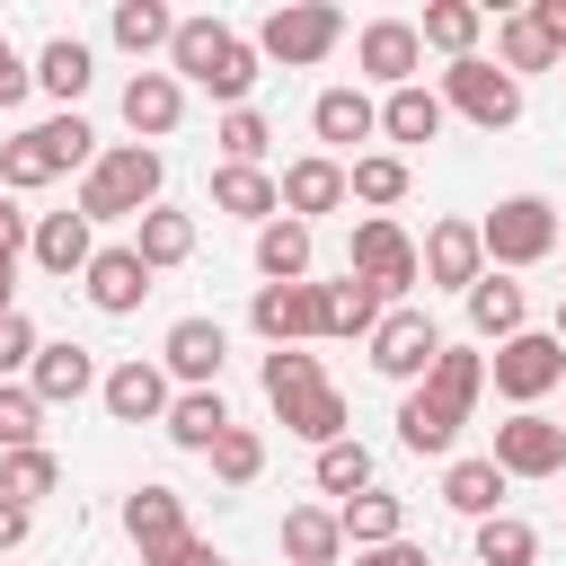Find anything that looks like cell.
Here are the masks:
<instances>
[{
    "label": "cell",
    "instance_id": "1",
    "mask_svg": "<svg viewBox=\"0 0 566 566\" xmlns=\"http://www.w3.org/2000/svg\"><path fill=\"white\" fill-rule=\"evenodd\" d=\"M478 389H486V354L442 345L433 371L398 398V442H407V451H451L460 424H469V407H478Z\"/></svg>",
    "mask_w": 566,
    "mask_h": 566
},
{
    "label": "cell",
    "instance_id": "2",
    "mask_svg": "<svg viewBox=\"0 0 566 566\" xmlns=\"http://www.w3.org/2000/svg\"><path fill=\"white\" fill-rule=\"evenodd\" d=\"M168 80H177V88H203V97H221V106H248V88H256V44H248L239 27H221V18H177V35H168Z\"/></svg>",
    "mask_w": 566,
    "mask_h": 566
},
{
    "label": "cell",
    "instance_id": "3",
    "mask_svg": "<svg viewBox=\"0 0 566 566\" xmlns=\"http://www.w3.org/2000/svg\"><path fill=\"white\" fill-rule=\"evenodd\" d=\"M159 186H168V159L159 150H142V142H106L97 159H88V177H80V221L97 230V221H142L150 203H159Z\"/></svg>",
    "mask_w": 566,
    "mask_h": 566
},
{
    "label": "cell",
    "instance_id": "4",
    "mask_svg": "<svg viewBox=\"0 0 566 566\" xmlns=\"http://www.w3.org/2000/svg\"><path fill=\"white\" fill-rule=\"evenodd\" d=\"M88 159H97V133L80 115H44L18 142H0V195H35V186H53V177H71Z\"/></svg>",
    "mask_w": 566,
    "mask_h": 566
},
{
    "label": "cell",
    "instance_id": "5",
    "mask_svg": "<svg viewBox=\"0 0 566 566\" xmlns=\"http://www.w3.org/2000/svg\"><path fill=\"white\" fill-rule=\"evenodd\" d=\"M256 62H283V71H310V62H327L336 44H345V9L336 0H283V9H265L256 18Z\"/></svg>",
    "mask_w": 566,
    "mask_h": 566
},
{
    "label": "cell",
    "instance_id": "6",
    "mask_svg": "<svg viewBox=\"0 0 566 566\" xmlns=\"http://www.w3.org/2000/svg\"><path fill=\"white\" fill-rule=\"evenodd\" d=\"M557 239H566V230H557V203H548V195H504V203L478 221L486 274H495V265H504V274H513V265H539V256H557Z\"/></svg>",
    "mask_w": 566,
    "mask_h": 566
},
{
    "label": "cell",
    "instance_id": "7",
    "mask_svg": "<svg viewBox=\"0 0 566 566\" xmlns=\"http://www.w3.org/2000/svg\"><path fill=\"white\" fill-rule=\"evenodd\" d=\"M345 274L354 283H371L380 301H407L416 283H424V265H416V239L389 221V212H371V221H354V248H345Z\"/></svg>",
    "mask_w": 566,
    "mask_h": 566
},
{
    "label": "cell",
    "instance_id": "8",
    "mask_svg": "<svg viewBox=\"0 0 566 566\" xmlns=\"http://www.w3.org/2000/svg\"><path fill=\"white\" fill-rule=\"evenodd\" d=\"M442 115H469L478 133H504V124H522V80H504L486 53H469V62H451L442 71Z\"/></svg>",
    "mask_w": 566,
    "mask_h": 566
},
{
    "label": "cell",
    "instance_id": "9",
    "mask_svg": "<svg viewBox=\"0 0 566 566\" xmlns=\"http://www.w3.org/2000/svg\"><path fill=\"white\" fill-rule=\"evenodd\" d=\"M486 380H495L513 407H539L548 389H566V345H557L548 327H522V336H504V345L486 354Z\"/></svg>",
    "mask_w": 566,
    "mask_h": 566
},
{
    "label": "cell",
    "instance_id": "10",
    "mask_svg": "<svg viewBox=\"0 0 566 566\" xmlns=\"http://www.w3.org/2000/svg\"><path fill=\"white\" fill-rule=\"evenodd\" d=\"M363 345H371V371H380V380H424V371H433V354H442L451 336H442L416 301H398V310H380V327H371Z\"/></svg>",
    "mask_w": 566,
    "mask_h": 566
},
{
    "label": "cell",
    "instance_id": "11",
    "mask_svg": "<svg viewBox=\"0 0 566 566\" xmlns=\"http://www.w3.org/2000/svg\"><path fill=\"white\" fill-rule=\"evenodd\" d=\"M504 478H557L566 469V424H548L539 407H513L504 424H495V451H486Z\"/></svg>",
    "mask_w": 566,
    "mask_h": 566
},
{
    "label": "cell",
    "instance_id": "12",
    "mask_svg": "<svg viewBox=\"0 0 566 566\" xmlns=\"http://www.w3.org/2000/svg\"><path fill=\"white\" fill-rule=\"evenodd\" d=\"M124 539L142 548V566H168L195 531H186V495L177 486H133L124 495Z\"/></svg>",
    "mask_w": 566,
    "mask_h": 566
},
{
    "label": "cell",
    "instance_id": "13",
    "mask_svg": "<svg viewBox=\"0 0 566 566\" xmlns=\"http://www.w3.org/2000/svg\"><path fill=\"white\" fill-rule=\"evenodd\" d=\"M221 363H230V327L221 318H177L159 336V371L186 380V389H221Z\"/></svg>",
    "mask_w": 566,
    "mask_h": 566
},
{
    "label": "cell",
    "instance_id": "14",
    "mask_svg": "<svg viewBox=\"0 0 566 566\" xmlns=\"http://www.w3.org/2000/svg\"><path fill=\"white\" fill-rule=\"evenodd\" d=\"M354 62H363V80H380V88H416V71H424L416 18H371V27L354 35Z\"/></svg>",
    "mask_w": 566,
    "mask_h": 566
},
{
    "label": "cell",
    "instance_id": "15",
    "mask_svg": "<svg viewBox=\"0 0 566 566\" xmlns=\"http://www.w3.org/2000/svg\"><path fill=\"white\" fill-rule=\"evenodd\" d=\"M97 407H106L115 424H159V416H168V371L133 354V363L97 371Z\"/></svg>",
    "mask_w": 566,
    "mask_h": 566
},
{
    "label": "cell",
    "instance_id": "16",
    "mask_svg": "<svg viewBox=\"0 0 566 566\" xmlns=\"http://www.w3.org/2000/svg\"><path fill=\"white\" fill-rule=\"evenodd\" d=\"M416 265H424V283H442V292H469V283L486 274L478 221H433V230H424V248H416Z\"/></svg>",
    "mask_w": 566,
    "mask_h": 566
},
{
    "label": "cell",
    "instance_id": "17",
    "mask_svg": "<svg viewBox=\"0 0 566 566\" xmlns=\"http://www.w3.org/2000/svg\"><path fill=\"white\" fill-rule=\"evenodd\" d=\"M248 327H256L265 345H301V336H318V283H256Z\"/></svg>",
    "mask_w": 566,
    "mask_h": 566
},
{
    "label": "cell",
    "instance_id": "18",
    "mask_svg": "<svg viewBox=\"0 0 566 566\" xmlns=\"http://www.w3.org/2000/svg\"><path fill=\"white\" fill-rule=\"evenodd\" d=\"M274 203H283L292 221H318V212H336V203H345V159H327V150L292 159V168L274 177Z\"/></svg>",
    "mask_w": 566,
    "mask_h": 566
},
{
    "label": "cell",
    "instance_id": "19",
    "mask_svg": "<svg viewBox=\"0 0 566 566\" xmlns=\"http://www.w3.org/2000/svg\"><path fill=\"white\" fill-rule=\"evenodd\" d=\"M27 389H35V407H80V398L97 389V354H88V345H35Z\"/></svg>",
    "mask_w": 566,
    "mask_h": 566
},
{
    "label": "cell",
    "instance_id": "20",
    "mask_svg": "<svg viewBox=\"0 0 566 566\" xmlns=\"http://www.w3.org/2000/svg\"><path fill=\"white\" fill-rule=\"evenodd\" d=\"M177 115H186V88L168 80V71H133L124 80V124H133V142L150 150V142H168L177 133Z\"/></svg>",
    "mask_w": 566,
    "mask_h": 566
},
{
    "label": "cell",
    "instance_id": "21",
    "mask_svg": "<svg viewBox=\"0 0 566 566\" xmlns=\"http://www.w3.org/2000/svg\"><path fill=\"white\" fill-rule=\"evenodd\" d=\"M80 292H88V310L124 318V310H142V292H150V265H142L133 248H97V256H88V274H80Z\"/></svg>",
    "mask_w": 566,
    "mask_h": 566
},
{
    "label": "cell",
    "instance_id": "22",
    "mask_svg": "<svg viewBox=\"0 0 566 566\" xmlns=\"http://www.w3.org/2000/svg\"><path fill=\"white\" fill-rule=\"evenodd\" d=\"M274 416H283V433H301L310 451H327V442H345V389H336V380H310V389H283V398H274Z\"/></svg>",
    "mask_w": 566,
    "mask_h": 566
},
{
    "label": "cell",
    "instance_id": "23",
    "mask_svg": "<svg viewBox=\"0 0 566 566\" xmlns=\"http://www.w3.org/2000/svg\"><path fill=\"white\" fill-rule=\"evenodd\" d=\"M27 256H35L44 274H62V283H71V274H88V256H97V230H88L80 212H44V221L27 230Z\"/></svg>",
    "mask_w": 566,
    "mask_h": 566
},
{
    "label": "cell",
    "instance_id": "24",
    "mask_svg": "<svg viewBox=\"0 0 566 566\" xmlns=\"http://www.w3.org/2000/svg\"><path fill=\"white\" fill-rule=\"evenodd\" d=\"M310 133H318V142H327V159H336V150H354V142H371V133H380V106H371L363 88H318Z\"/></svg>",
    "mask_w": 566,
    "mask_h": 566
},
{
    "label": "cell",
    "instance_id": "25",
    "mask_svg": "<svg viewBox=\"0 0 566 566\" xmlns=\"http://www.w3.org/2000/svg\"><path fill=\"white\" fill-rule=\"evenodd\" d=\"M159 424H168V442H177V451H212V442H221V433H230L239 416L221 407V389H177Z\"/></svg>",
    "mask_w": 566,
    "mask_h": 566
},
{
    "label": "cell",
    "instance_id": "26",
    "mask_svg": "<svg viewBox=\"0 0 566 566\" xmlns=\"http://www.w3.org/2000/svg\"><path fill=\"white\" fill-rule=\"evenodd\" d=\"M133 256H142L150 274L186 265V256H195V212H168V203H150V212L133 221Z\"/></svg>",
    "mask_w": 566,
    "mask_h": 566
},
{
    "label": "cell",
    "instance_id": "27",
    "mask_svg": "<svg viewBox=\"0 0 566 566\" xmlns=\"http://www.w3.org/2000/svg\"><path fill=\"white\" fill-rule=\"evenodd\" d=\"M460 301H469V327H478L486 345L522 336V310H531V301H522V283H513V274H478V283H469Z\"/></svg>",
    "mask_w": 566,
    "mask_h": 566
},
{
    "label": "cell",
    "instance_id": "28",
    "mask_svg": "<svg viewBox=\"0 0 566 566\" xmlns=\"http://www.w3.org/2000/svg\"><path fill=\"white\" fill-rule=\"evenodd\" d=\"M442 504L469 513V522H495V513H504V469H495L486 451H478V460H451V469H442Z\"/></svg>",
    "mask_w": 566,
    "mask_h": 566
},
{
    "label": "cell",
    "instance_id": "29",
    "mask_svg": "<svg viewBox=\"0 0 566 566\" xmlns=\"http://www.w3.org/2000/svg\"><path fill=\"white\" fill-rule=\"evenodd\" d=\"M336 531H345L354 548H389V539H407V504L380 495V486H363V495L336 504Z\"/></svg>",
    "mask_w": 566,
    "mask_h": 566
},
{
    "label": "cell",
    "instance_id": "30",
    "mask_svg": "<svg viewBox=\"0 0 566 566\" xmlns=\"http://www.w3.org/2000/svg\"><path fill=\"white\" fill-rule=\"evenodd\" d=\"M478 35H486V9H478V0H433V9L416 18V44H433V53H451V62H469Z\"/></svg>",
    "mask_w": 566,
    "mask_h": 566
},
{
    "label": "cell",
    "instance_id": "31",
    "mask_svg": "<svg viewBox=\"0 0 566 566\" xmlns=\"http://www.w3.org/2000/svg\"><path fill=\"white\" fill-rule=\"evenodd\" d=\"M88 71H97V53H88L80 35H53V44L35 53V88H44V97H62V115H80V88H88Z\"/></svg>",
    "mask_w": 566,
    "mask_h": 566
},
{
    "label": "cell",
    "instance_id": "32",
    "mask_svg": "<svg viewBox=\"0 0 566 566\" xmlns=\"http://www.w3.org/2000/svg\"><path fill=\"white\" fill-rule=\"evenodd\" d=\"M256 274H265V283H310V221L274 212V221L256 230Z\"/></svg>",
    "mask_w": 566,
    "mask_h": 566
},
{
    "label": "cell",
    "instance_id": "33",
    "mask_svg": "<svg viewBox=\"0 0 566 566\" xmlns=\"http://www.w3.org/2000/svg\"><path fill=\"white\" fill-rule=\"evenodd\" d=\"M283 557H292V566H336V557H345L336 513H327V504H292V513H283Z\"/></svg>",
    "mask_w": 566,
    "mask_h": 566
},
{
    "label": "cell",
    "instance_id": "34",
    "mask_svg": "<svg viewBox=\"0 0 566 566\" xmlns=\"http://www.w3.org/2000/svg\"><path fill=\"white\" fill-rule=\"evenodd\" d=\"M380 327V292L371 283H318V336H371Z\"/></svg>",
    "mask_w": 566,
    "mask_h": 566
},
{
    "label": "cell",
    "instance_id": "35",
    "mask_svg": "<svg viewBox=\"0 0 566 566\" xmlns=\"http://www.w3.org/2000/svg\"><path fill=\"white\" fill-rule=\"evenodd\" d=\"M212 212H239V221H274L283 203H274V177L265 168H212Z\"/></svg>",
    "mask_w": 566,
    "mask_h": 566
},
{
    "label": "cell",
    "instance_id": "36",
    "mask_svg": "<svg viewBox=\"0 0 566 566\" xmlns=\"http://www.w3.org/2000/svg\"><path fill=\"white\" fill-rule=\"evenodd\" d=\"M380 133H389V142H433V133H442V97H433L424 80H416V88H389V97H380Z\"/></svg>",
    "mask_w": 566,
    "mask_h": 566
},
{
    "label": "cell",
    "instance_id": "37",
    "mask_svg": "<svg viewBox=\"0 0 566 566\" xmlns=\"http://www.w3.org/2000/svg\"><path fill=\"white\" fill-rule=\"evenodd\" d=\"M53 486H62V460H53L44 442H35V451H0V504H18V513H27V504H35V495H53Z\"/></svg>",
    "mask_w": 566,
    "mask_h": 566
},
{
    "label": "cell",
    "instance_id": "38",
    "mask_svg": "<svg viewBox=\"0 0 566 566\" xmlns=\"http://www.w3.org/2000/svg\"><path fill=\"white\" fill-rule=\"evenodd\" d=\"M106 27H115V44H124V53H168V35H177V18H168L159 0H115V18H106Z\"/></svg>",
    "mask_w": 566,
    "mask_h": 566
},
{
    "label": "cell",
    "instance_id": "39",
    "mask_svg": "<svg viewBox=\"0 0 566 566\" xmlns=\"http://www.w3.org/2000/svg\"><path fill=\"white\" fill-rule=\"evenodd\" d=\"M495 71H504V80H522V71H557V53H548V35H539V27L522 18V9H513V18L495 27Z\"/></svg>",
    "mask_w": 566,
    "mask_h": 566
},
{
    "label": "cell",
    "instance_id": "40",
    "mask_svg": "<svg viewBox=\"0 0 566 566\" xmlns=\"http://www.w3.org/2000/svg\"><path fill=\"white\" fill-rule=\"evenodd\" d=\"M398 195H407V159L398 150H363L345 168V203H398Z\"/></svg>",
    "mask_w": 566,
    "mask_h": 566
},
{
    "label": "cell",
    "instance_id": "41",
    "mask_svg": "<svg viewBox=\"0 0 566 566\" xmlns=\"http://www.w3.org/2000/svg\"><path fill=\"white\" fill-rule=\"evenodd\" d=\"M212 142H221V168H265V142H274V124H265L256 106H230Z\"/></svg>",
    "mask_w": 566,
    "mask_h": 566
},
{
    "label": "cell",
    "instance_id": "42",
    "mask_svg": "<svg viewBox=\"0 0 566 566\" xmlns=\"http://www.w3.org/2000/svg\"><path fill=\"white\" fill-rule=\"evenodd\" d=\"M363 486H371V451H363L354 433H345V442H327V451H318V495H336V504H345V495H363Z\"/></svg>",
    "mask_w": 566,
    "mask_h": 566
},
{
    "label": "cell",
    "instance_id": "43",
    "mask_svg": "<svg viewBox=\"0 0 566 566\" xmlns=\"http://www.w3.org/2000/svg\"><path fill=\"white\" fill-rule=\"evenodd\" d=\"M531 557H539V531L531 522H513V513L478 522V566H531Z\"/></svg>",
    "mask_w": 566,
    "mask_h": 566
},
{
    "label": "cell",
    "instance_id": "44",
    "mask_svg": "<svg viewBox=\"0 0 566 566\" xmlns=\"http://www.w3.org/2000/svg\"><path fill=\"white\" fill-rule=\"evenodd\" d=\"M203 460H212V478H221V486H256V469H265V442H256L248 424H230V433H221Z\"/></svg>",
    "mask_w": 566,
    "mask_h": 566
},
{
    "label": "cell",
    "instance_id": "45",
    "mask_svg": "<svg viewBox=\"0 0 566 566\" xmlns=\"http://www.w3.org/2000/svg\"><path fill=\"white\" fill-rule=\"evenodd\" d=\"M35 433H44V407H35V389L0 380V451H35Z\"/></svg>",
    "mask_w": 566,
    "mask_h": 566
},
{
    "label": "cell",
    "instance_id": "46",
    "mask_svg": "<svg viewBox=\"0 0 566 566\" xmlns=\"http://www.w3.org/2000/svg\"><path fill=\"white\" fill-rule=\"evenodd\" d=\"M310 380H327V371H318V354H301V345H274V354H265V398L310 389Z\"/></svg>",
    "mask_w": 566,
    "mask_h": 566
},
{
    "label": "cell",
    "instance_id": "47",
    "mask_svg": "<svg viewBox=\"0 0 566 566\" xmlns=\"http://www.w3.org/2000/svg\"><path fill=\"white\" fill-rule=\"evenodd\" d=\"M35 345H44V336H35V318H27V310H9V318H0V380H9V371H27V363H35Z\"/></svg>",
    "mask_w": 566,
    "mask_h": 566
},
{
    "label": "cell",
    "instance_id": "48",
    "mask_svg": "<svg viewBox=\"0 0 566 566\" xmlns=\"http://www.w3.org/2000/svg\"><path fill=\"white\" fill-rule=\"evenodd\" d=\"M27 88H35V62H18V44L0 35V106H18Z\"/></svg>",
    "mask_w": 566,
    "mask_h": 566
},
{
    "label": "cell",
    "instance_id": "49",
    "mask_svg": "<svg viewBox=\"0 0 566 566\" xmlns=\"http://www.w3.org/2000/svg\"><path fill=\"white\" fill-rule=\"evenodd\" d=\"M522 18H531V27H539V35H548V53H557V62H566V0H531V9H522Z\"/></svg>",
    "mask_w": 566,
    "mask_h": 566
},
{
    "label": "cell",
    "instance_id": "50",
    "mask_svg": "<svg viewBox=\"0 0 566 566\" xmlns=\"http://www.w3.org/2000/svg\"><path fill=\"white\" fill-rule=\"evenodd\" d=\"M354 566H424V548H407V539H389V548H354Z\"/></svg>",
    "mask_w": 566,
    "mask_h": 566
},
{
    "label": "cell",
    "instance_id": "51",
    "mask_svg": "<svg viewBox=\"0 0 566 566\" xmlns=\"http://www.w3.org/2000/svg\"><path fill=\"white\" fill-rule=\"evenodd\" d=\"M27 230H35V221L18 212V195H0V248H27Z\"/></svg>",
    "mask_w": 566,
    "mask_h": 566
},
{
    "label": "cell",
    "instance_id": "52",
    "mask_svg": "<svg viewBox=\"0 0 566 566\" xmlns=\"http://www.w3.org/2000/svg\"><path fill=\"white\" fill-rule=\"evenodd\" d=\"M18 310V248H0V318Z\"/></svg>",
    "mask_w": 566,
    "mask_h": 566
},
{
    "label": "cell",
    "instance_id": "53",
    "mask_svg": "<svg viewBox=\"0 0 566 566\" xmlns=\"http://www.w3.org/2000/svg\"><path fill=\"white\" fill-rule=\"evenodd\" d=\"M168 566H221V548H203V539H186V548H177Z\"/></svg>",
    "mask_w": 566,
    "mask_h": 566
},
{
    "label": "cell",
    "instance_id": "54",
    "mask_svg": "<svg viewBox=\"0 0 566 566\" xmlns=\"http://www.w3.org/2000/svg\"><path fill=\"white\" fill-rule=\"evenodd\" d=\"M18 539H27V513H18V504H0V548H18Z\"/></svg>",
    "mask_w": 566,
    "mask_h": 566
},
{
    "label": "cell",
    "instance_id": "55",
    "mask_svg": "<svg viewBox=\"0 0 566 566\" xmlns=\"http://www.w3.org/2000/svg\"><path fill=\"white\" fill-rule=\"evenodd\" d=\"M548 336H557V345H566V301H557V327H548Z\"/></svg>",
    "mask_w": 566,
    "mask_h": 566
},
{
    "label": "cell",
    "instance_id": "56",
    "mask_svg": "<svg viewBox=\"0 0 566 566\" xmlns=\"http://www.w3.org/2000/svg\"><path fill=\"white\" fill-rule=\"evenodd\" d=\"M221 566H230V557H221Z\"/></svg>",
    "mask_w": 566,
    "mask_h": 566
},
{
    "label": "cell",
    "instance_id": "57",
    "mask_svg": "<svg viewBox=\"0 0 566 566\" xmlns=\"http://www.w3.org/2000/svg\"><path fill=\"white\" fill-rule=\"evenodd\" d=\"M557 71H566V62H557Z\"/></svg>",
    "mask_w": 566,
    "mask_h": 566
}]
</instances>
